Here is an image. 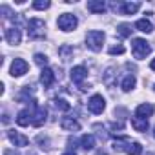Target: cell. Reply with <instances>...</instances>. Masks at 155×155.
I'll use <instances>...</instances> for the list:
<instances>
[{
  "mask_svg": "<svg viewBox=\"0 0 155 155\" xmlns=\"http://www.w3.org/2000/svg\"><path fill=\"white\" fill-rule=\"evenodd\" d=\"M60 126H62V130H66V131H81V124H79V120H75V119H71V117H64L62 120H60Z\"/></svg>",
  "mask_w": 155,
  "mask_h": 155,
  "instance_id": "12",
  "label": "cell"
},
{
  "mask_svg": "<svg viewBox=\"0 0 155 155\" xmlns=\"http://www.w3.org/2000/svg\"><path fill=\"white\" fill-rule=\"evenodd\" d=\"M153 137H155V128H153Z\"/></svg>",
  "mask_w": 155,
  "mask_h": 155,
  "instance_id": "32",
  "label": "cell"
},
{
  "mask_svg": "<svg viewBox=\"0 0 155 155\" xmlns=\"http://www.w3.org/2000/svg\"><path fill=\"white\" fill-rule=\"evenodd\" d=\"M4 37H6L8 44H11V46H17V44H20V40H22L20 29H18L17 26H11V28H8V29H6V33H4Z\"/></svg>",
  "mask_w": 155,
  "mask_h": 155,
  "instance_id": "8",
  "label": "cell"
},
{
  "mask_svg": "<svg viewBox=\"0 0 155 155\" xmlns=\"http://www.w3.org/2000/svg\"><path fill=\"white\" fill-rule=\"evenodd\" d=\"M126 49H124V46H111L110 48V55H122Z\"/></svg>",
  "mask_w": 155,
  "mask_h": 155,
  "instance_id": "27",
  "label": "cell"
},
{
  "mask_svg": "<svg viewBox=\"0 0 155 155\" xmlns=\"http://www.w3.org/2000/svg\"><path fill=\"white\" fill-rule=\"evenodd\" d=\"M8 139H9L15 146H18V148H26V146L29 144V139H28L26 135L15 131V130H9V131H8Z\"/></svg>",
  "mask_w": 155,
  "mask_h": 155,
  "instance_id": "9",
  "label": "cell"
},
{
  "mask_svg": "<svg viewBox=\"0 0 155 155\" xmlns=\"http://www.w3.org/2000/svg\"><path fill=\"white\" fill-rule=\"evenodd\" d=\"M88 11H91V13H104L106 11V2L104 0H90L88 2Z\"/></svg>",
  "mask_w": 155,
  "mask_h": 155,
  "instance_id": "15",
  "label": "cell"
},
{
  "mask_svg": "<svg viewBox=\"0 0 155 155\" xmlns=\"http://www.w3.org/2000/svg\"><path fill=\"white\" fill-rule=\"evenodd\" d=\"M33 113V126H42L44 122H46V108H40V106H37L35 108V111H31Z\"/></svg>",
  "mask_w": 155,
  "mask_h": 155,
  "instance_id": "14",
  "label": "cell"
},
{
  "mask_svg": "<svg viewBox=\"0 0 155 155\" xmlns=\"http://www.w3.org/2000/svg\"><path fill=\"white\" fill-rule=\"evenodd\" d=\"M131 53H133L135 58L142 60V58H146V57L151 53V46H150V42H146L144 38H133V40H131Z\"/></svg>",
  "mask_w": 155,
  "mask_h": 155,
  "instance_id": "2",
  "label": "cell"
},
{
  "mask_svg": "<svg viewBox=\"0 0 155 155\" xmlns=\"http://www.w3.org/2000/svg\"><path fill=\"white\" fill-rule=\"evenodd\" d=\"M124 151H126L128 155H140V153H142V146H140V142H130V140H128Z\"/></svg>",
  "mask_w": 155,
  "mask_h": 155,
  "instance_id": "21",
  "label": "cell"
},
{
  "mask_svg": "<svg viewBox=\"0 0 155 155\" xmlns=\"http://www.w3.org/2000/svg\"><path fill=\"white\" fill-rule=\"evenodd\" d=\"M49 6H51L49 0H35V2H33V8L35 9H48Z\"/></svg>",
  "mask_w": 155,
  "mask_h": 155,
  "instance_id": "26",
  "label": "cell"
},
{
  "mask_svg": "<svg viewBox=\"0 0 155 155\" xmlns=\"http://www.w3.org/2000/svg\"><path fill=\"white\" fill-rule=\"evenodd\" d=\"M40 82H42L44 88L53 86V82H55V73H53V69H49V68H42V71H40Z\"/></svg>",
  "mask_w": 155,
  "mask_h": 155,
  "instance_id": "10",
  "label": "cell"
},
{
  "mask_svg": "<svg viewBox=\"0 0 155 155\" xmlns=\"http://www.w3.org/2000/svg\"><path fill=\"white\" fill-rule=\"evenodd\" d=\"M97 155H108V153H104V151H97Z\"/></svg>",
  "mask_w": 155,
  "mask_h": 155,
  "instance_id": "31",
  "label": "cell"
},
{
  "mask_svg": "<svg viewBox=\"0 0 155 155\" xmlns=\"http://www.w3.org/2000/svg\"><path fill=\"white\" fill-rule=\"evenodd\" d=\"M69 77H71V81L75 82V84H82L84 82V79L88 77V69L84 68V66H75L71 71H69Z\"/></svg>",
  "mask_w": 155,
  "mask_h": 155,
  "instance_id": "7",
  "label": "cell"
},
{
  "mask_svg": "<svg viewBox=\"0 0 155 155\" xmlns=\"http://www.w3.org/2000/svg\"><path fill=\"white\" fill-rule=\"evenodd\" d=\"M53 104H55V108H57V110H60V111H68V110L71 108V104H69V102H66L64 99H55V101H53Z\"/></svg>",
  "mask_w": 155,
  "mask_h": 155,
  "instance_id": "23",
  "label": "cell"
},
{
  "mask_svg": "<svg viewBox=\"0 0 155 155\" xmlns=\"http://www.w3.org/2000/svg\"><path fill=\"white\" fill-rule=\"evenodd\" d=\"M139 8H140L139 2H124V4L119 8V11H120L122 15H133V13L139 11Z\"/></svg>",
  "mask_w": 155,
  "mask_h": 155,
  "instance_id": "16",
  "label": "cell"
},
{
  "mask_svg": "<svg viewBox=\"0 0 155 155\" xmlns=\"http://www.w3.org/2000/svg\"><path fill=\"white\" fill-rule=\"evenodd\" d=\"M150 68H151V69H153V71H155V58H153V60H151V62H150Z\"/></svg>",
  "mask_w": 155,
  "mask_h": 155,
  "instance_id": "29",
  "label": "cell"
},
{
  "mask_svg": "<svg viewBox=\"0 0 155 155\" xmlns=\"http://www.w3.org/2000/svg\"><path fill=\"white\" fill-rule=\"evenodd\" d=\"M17 124L22 126V128L33 124V113H31L29 110H22V111H18V115H17Z\"/></svg>",
  "mask_w": 155,
  "mask_h": 155,
  "instance_id": "13",
  "label": "cell"
},
{
  "mask_svg": "<svg viewBox=\"0 0 155 155\" xmlns=\"http://www.w3.org/2000/svg\"><path fill=\"white\" fill-rule=\"evenodd\" d=\"M153 111H155L153 104L146 102V104H139V106H137L135 115H137V117H140V119H146V120H148V117H151V115H153Z\"/></svg>",
  "mask_w": 155,
  "mask_h": 155,
  "instance_id": "11",
  "label": "cell"
},
{
  "mask_svg": "<svg viewBox=\"0 0 155 155\" xmlns=\"http://www.w3.org/2000/svg\"><path fill=\"white\" fill-rule=\"evenodd\" d=\"M33 58H35V64H37V66H40V68H48V57H46V55L37 53Z\"/></svg>",
  "mask_w": 155,
  "mask_h": 155,
  "instance_id": "25",
  "label": "cell"
},
{
  "mask_svg": "<svg viewBox=\"0 0 155 155\" xmlns=\"http://www.w3.org/2000/svg\"><path fill=\"white\" fill-rule=\"evenodd\" d=\"M131 126H133L135 131H140V133H142V131L148 130V120H146V119H140V117L135 115V117H131Z\"/></svg>",
  "mask_w": 155,
  "mask_h": 155,
  "instance_id": "17",
  "label": "cell"
},
{
  "mask_svg": "<svg viewBox=\"0 0 155 155\" xmlns=\"http://www.w3.org/2000/svg\"><path fill=\"white\" fill-rule=\"evenodd\" d=\"M58 55H60V58H62L64 62H68L69 58H73V48L68 46V44H64V46L58 48Z\"/></svg>",
  "mask_w": 155,
  "mask_h": 155,
  "instance_id": "22",
  "label": "cell"
},
{
  "mask_svg": "<svg viewBox=\"0 0 155 155\" xmlns=\"http://www.w3.org/2000/svg\"><path fill=\"white\" fill-rule=\"evenodd\" d=\"M117 33H119L120 37L128 38V37L131 35V26H128V24H120V26L117 28Z\"/></svg>",
  "mask_w": 155,
  "mask_h": 155,
  "instance_id": "24",
  "label": "cell"
},
{
  "mask_svg": "<svg viewBox=\"0 0 155 155\" xmlns=\"http://www.w3.org/2000/svg\"><path fill=\"white\" fill-rule=\"evenodd\" d=\"M81 146H82L86 151L93 150V148H95V137H93L91 133H86V135H82V137H81Z\"/></svg>",
  "mask_w": 155,
  "mask_h": 155,
  "instance_id": "19",
  "label": "cell"
},
{
  "mask_svg": "<svg viewBox=\"0 0 155 155\" xmlns=\"http://www.w3.org/2000/svg\"><path fill=\"white\" fill-rule=\"evenodd\" d=\"M135 28H137L139 31H142V33H151V31H153V24H151L148 18L137 20V22H135Z\"/></svg>",
  "mask_w": 155,
  "mask_h": 155,
  "instance_id": "20",
  "label": "cell"
},
{
  "mask_svg": "<svg viewBox=\"0 0 155 155\" xmlns=\"http://www.w3.org/2000/svg\"><path fill=\"white\" fill-rule=\"evenodd\" d=\"M37 142L40 144V148H42V150H44V148H48V144H49V140H48L46 137H42V135H38V137H37Z\"/></svg>",
  "mask_w": 155,
  "mask_h": 155,
  "instance_id": "28",
  "label": "cell"
},
{
  "mask_svg": "<svg viewBox=\"0 0 155 155\" xmlns=\"http://www.w3.org/2000/svg\"><path fill=\"white\" fill-rule=\"evenodd\" d=\"M24 73H28V62H26L24 58H15L13 64H11L9 75H11V77H22Z\"/></svg>",
  "mask_w": 155,
  "mask_h": 155,
  "instance_id": "6",
  "label": "cell"
},
{
  "mask_svg": "<svg viewBox=\"0 0 155 155\" xmlns=\"http://www.w3.org/2000/svg\"><path fill=\"white\" fill-rule=\"evenodd\" d=\"M62 155H77L75 151H68V153H62Z\"/></svg>",
  "mask_w": 155,
  "mask_h": 155,
  "instance_id": "30",
  "label": "cell"
},
{
  "mask_svg": "<svg viewBox=\"0 0 155 155\" xmlns=\"http://www.w3.org/2000/svg\"><path fill=\"white\" fill-rule=\"evenodd\" d=\"M153 90H155V86H153Z\"/></svg>",
  "mask_w": 155,
  "mask_h": 155,
  "instance_id": "33",
  "label": "cell"
},
{
  "mask_svg": "<svg viewBox=\"0 0 155 155\" xmlns=\"http://www.w3.org/2000/svg\"><path fill=\"white\" fill-rule=\"evenodd\" d=\"M44 35H46V24H44V20L31 18L28 22V37L33 38V40H38V38H44Z\"/></svg>",
  "mask_w": 155,
  "mask_h": 155,
  "instance_id": "3",
  "label": "cell"
},
{
  "mask_svg": "<svg viewBox=\"0 0 155 155\" xmlns=\"http://www.w3.org/2000/svg\"><path fill=\"white\" fill-rule=\"evenodd\" d=\"M57 26H58L60 31L69 33V31H73L77 26H79V20H77V17L73 13H62L58 17V20H57Z\"/></svg>",
  "mask_w": 155,
  "mask_h": 155,
  "instance_id": "4",
  "label": "cell"
},
{
  "mask_svg": "<svg viewBox=\"0 0 155 155\" xmlns=\"http://www.w3.org/2000/svg\"><path fill=\"white\" fill-rule=\"evenodd\" d=\"M88 110L91 111V113H95V115H101L104 110H106V101H104V97L102 95H91L90 97V101H88Z\"/></svg>",
  "mask_w": 155,
  "mask_h": 155,
  "instance_id": "5",
  "label": "cell"
},
{
  "mask_svg": "<svg viewBox=\"0 0 155 155\" xmlns=\"http://www.w3.org/2000/svg\"><path fill=\"white\" fill-rule=\"evenodd\" d=\"M135 84H137L135 77L133 75H126L124 79H122V82H120V88H122V91H131L135 88Z\"/></svg>",
  "mask_w": 155,
  "mask_h": 155,
  "instance_id": "18",
  "label": "cell"
},
{
  "mask_svg": "<svg viewBox=\"0 0 155 155\" xmlns=\"http://www.w3.org/2000/svg\"><path fill=\"white\" fill-rule=\"evenodd\" d=\"M104 38H106V37H104L102 31H99V29H91V31H88V35H86V46H88L91 51L99 53V51L102 49Z\"/></svg>",
  "mask_w": 155,
  "mask_h": 155,
  "instance_id": "1",
  "label": "cell"
}]
</instances>
